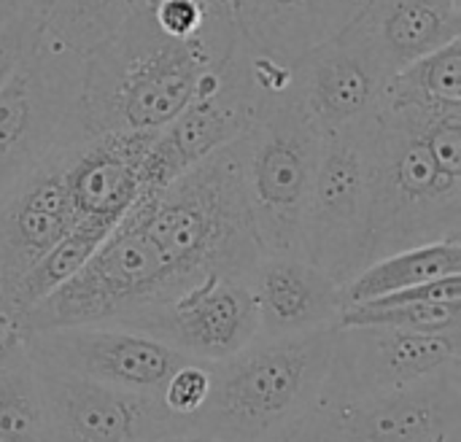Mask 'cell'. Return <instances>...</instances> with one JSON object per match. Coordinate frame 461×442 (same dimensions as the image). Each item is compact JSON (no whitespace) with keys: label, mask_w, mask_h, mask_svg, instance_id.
Wrapping results in <instances>:
<instances>
[{"label":"cell","mask_w":461,"mask_h":442,"mask_svg":"<svg viewBox=\"0 0 461 442\" xmlns=\"http://www.w3.org/2000/svg\"><path fill=\"white\" fill-rule=\"evenodd\" d=\"M24 8V0H0V24L8 22L14 14H19Z\"/></svg>","instance_id":"83f0119b"},{"label":"cell","mask_w":461,"mask_h":442,"mask_svg":"<svg viewBox=\"0 0 461 442\" xmlns=\"http://www.w3.org/2000/svg\"><path fill=\"white\" fill-rule=\"evenodd\" d=\"M38 35H41V16L27 5L0 24V89L14 78L22 62L30 57Z\"/></svg>","instance_id":"4316f807"},{"label":"cell","mask_w":461,"mask_h":442,"mask_svg":"<svg viewBox=\"0 0 461 442\" xmlns=\"http://www.w3.org/2000/svg\"><path fill=\"white\" fill-rule=\"evenodd\" d=\"M338 327H392L408 332H461V300H367L340 311Z\"/></svg>","instance_id":"d4e9b609"},{"label":"cell","mask_w":461,"mask_h":442,"mask_svg":"<svg viewBox=\"0 0 461 442\" xmlns=\"http://www.w3.org/2000/svg\"><path fill=\"white\" fill-rule=\"evenodd\" d=\"M365 124L324 132L303 224L300 254L340 286L370 265Z\"/></svg>","instance_id":"9c48e42d"},{"label":"cell","mask_w":461,"mask_h":442,"mask_svg":"<svg viewBox=\"0 0 461 442\" xmlns=\"http://www.w3.org/2000/svg\"><path fill=\"white\" fill-rule=\"evenodd\" d=\"M186 286H192V281L130 216H124L81 270L19 313L11 329L30 335L59 327H124Z\"/></svg>","instance_id":"5b68a950"},{"label":"cell","mask_w":461,"mask_h":442,"mask_svg":"<svg viewBox=\"0 0 461 442\" xmlns=\"http://www.w3.org/2000/svg\"><path fill=\"white\" fill-rule=\"evenodd\" d=\"M192 281L219 273L249 278L265 257L251 221L243 138L224 143L127 213Z\"/></svg>","instance_id":"7a4b0ae2"},{"label":"cell","mask_w":461,"mask_h":442,"mask_svg":"<svg viewBox=\"0 0 461 442\" xmlns=\"http://www.w3.org/2000/svg\"><path fill=\"white\" fill-rule=\"evenodd\" d=\"M378 108L461 111V38L392 73Z\"/></svg>","instance_id":"44dd1931"},{"label":"cell","mask_w":461,"mask_h":442,"mask_svg":"<svg viewBox=\"0 0 461 442\" xmlns=\"http://www.w3.org/2000/svg\"><path fill=\"white\" fill-rule=\"evenodd\" d=\"M386 78L357 19L294 62V89L321 132L365 124L378 111Z\"/></svg>","instance_id":"5bb4252c"},{"label":"cell","mask_w":461,"mask_h":442,"mask_svg":"<svg viewBox=\"0 0 461 442\" xmlns=\"http://www.w3.org/2000/svg\"><path fill=\"white\" fill-rule=\"evenodd\" d=\"M14 340H16V332H8L5 338H0V365H3V359H5V354H8Z\"/></svg>","instance_id":"f546056e"},{"label":"cell","mask_w":461,"mask_h":442,"mask_svg":"<svg viewBox=\"0 0 461 442\" xmlns=\"http://www.w3.org/2000/svg\"><path fill=\"white\" fill-rule=\"evenodd\" d=\"M386 76L461 38V3L367 0L357 16Z\"/></svg>","instance_id":"d6986e66"},{"label":"cell","mask_w":461,"mask_h":442,"mask_svg":"<svg viewBox=\"0 0 461 442\" xmlns=\"http://www.w3.org/2000/svg\"><path fill=\"white\" fill-rule=\"evenodd\" d=\"M54 3H57V0H24V5H27V8H32L38 16H43Z\"/></svg>","instance_id":"f1b7e54d"},{"label":"cell","mask_w":461,"mask_h":442,"mask_svg":"<svg viewBox=\"0 0 461 442\" xmlns=\"http://www.w3.org/2000/svg\"><path fill=\"white\" fill-rule=\"evenodd\" d=\"M461 365V332H408L392 327H335V351L316 400L365 397L402 389Z\"/></svg>","instance_id":"7c38bea8"},{"label":"cell","mask_w":461,"mask_h":442,"mask_svg":"<svg viewBox=\"0 0 461 442\" xmlns=\"http://www.w3.org/2000/svg\"><path fill=\"white\" fill-rule=\"evenodd\" d=\"M0 442H51L41 375L19 335L0 365Z\"/></svg>","instance_id":"7402d4cb"},{"label":"cell","mask_w":461,"mask_h":442,"mask_svg":"<svg viewBox=\"0 0 461 442\" xmlns=\"http://www.w3.org/2000/svg\"><path fill=\"white\" fill-rule=\"evenodd\" d=\"M132 3L135 0H57L41 16V27L51 41L86 59L116 38Z\"/></svg>","instance_id":"cb8c5ba5"},{"label":"cell","mask_w":461,"mask_h":442,"mask_svg":"<svg viewBox=\"0 0 461 442\" xmlns=\"http://www.w3.org/2000/svg\"><path fill=\"white\" fill-rule=\"evenodd\" d=\"M154 132H97L68 149L65 189L78 219L116 227L140 197V167Z\"/></svg>","instance_id":"2e32d148"},{"label":"cell","mask_w":461,"mask_h":442,"mask_svg":"<svg viewBox=\"0 0 461 442\" xmlns=\"http://www.w3.org/2000/svg\"><path fill=\"white\" fill-rule=\"evenodd\" d=\"M113 227L92 221V219H78L65 238L19 281V286L11 294L5 319L14 321L19 313H24L27 308H32L35 302H41L43 297H49L54 289H59L68 278H73L81 265L95 254V248L108 238Z\"/></svg>","instance_id":"603a6c76"},{"label":"cell","mask_w":461,"mask_h":442,"mask_svg":"<svg viewBox=\"0 0 461 442\" xmlns=\"http://www.w3.org/2000/svg\"><path fill=\"white\" fill-rule=\"evenodd\" d=\"M448 275H461V238L394 251L389 257L375 259L362 273H357L348 284L340 286L343 308Z\"/></svg>","instance_id":"ffe728a7"},{"label":"cell","mask_w":461,"mask_h":442,"mask_svg":"<svg viewBox=\"0 0 461 442\" xmlns=\"http://www.w3.org/2000/svg\"><path fill=\"white\" fill-rule=\"evenodd\" d=\"M8 332H14V329H11V321L0 313V338H5Z\"/></svg>","instance_id":"1f68e13d"},{"label":"cell","mask_w":461,"mask_h":442,"mask_svg":"<svg viewBox=\"0 0 461 442\" xmlns=\"http://www.w3.org/2000/svg\"><path fill=\"white\" fill-rule=\"evenodd\" d=\"M124 327L146 332L194 362H224L259 338L246 278L211 273Z\"/></svg>","instance_id":"4fadbf2b"},{"label":"cell","mask_w":461,"mask_h":442,"mask_svg":"<svg viewBox=\"0 0 461 442\" xmlns=\"http://www.w3.org/2000/svg\"><path fill=\"white\" fill-rule=\"evenodd\" d=\"M335 327L292 338H257L211 365L213 386L194 429L216 442H270L321 394Z\"/></svg>","instance_id":"3957f363"},{"label":"cell","mask_w":461,"mask_h":442,"mask_svg":"<svg viewBox=\"0 0 461 442\" xmlns=\"http://www.w3.org/2000/svg\"><path fill=\"white\" fill-rule=\"evenodd\" d=\"M157 442H216V440L203 437V435H189V437H173V440H157Z\"/></svg>","instance_id":"4dcf8cb0"},{"label":"cell","mask_w":461,"mask_h":442,"mask_svg":"<svg viewBox=\"0 0 461 442\" xmlns=\"http://www.w3.org/2000/svg\"><path fill=\"white\" fill-rule=\"evenodd\" d=\"M73 149V146H70ZM65 154L41 165L14 194L0 203V313L19 281L65 238L78 221L65 189Z\"/></svg>","instance_id":"9a60e30c"},{"label":"cell","mask_w":461,"mask_h":442,"mask_svg":"<svg viewBox=\"0 0 461 442\" xmlns=\"http://www.w3.org/2000/svg\"><path fill=\"white\" fill-rule=\"evenodd\" d=\"M211 386H213V375H211V365L208 362H194L186 359L162 386L159 400L165 402V408L186 421H197L200 410L205 408L208 397H211ZM197 432V429H194Z\"/></svg>","instance_id":"484cf974"},{"label":"cell","mask_w":461,"mask_h":442,"mask_svg":"<svg viewBox=\"0 0 461 442\" xmlns=\"http://www.w3.org/2000/svg\"><path fill=\"white\" fill-rule=\"evenodd\" d=\"M238 24L224 22L194 38L167 35L135 0L116 38L84 59V127L97 132H157L194 95L205 68L230 54Z\"/></svg>","instance_id":"6da1fadb"},{"label":"cell","mask_w":461,"mask_h":442,"mask_svg":"<svg viewBox=\"0 0 461 442\" xmlns=\"http://www.w3.org/2000/svg\"><path fill=\"white\" fill-rule=\"evenodd\" d=\"M246 284L257 305L259 338H292L338 327L340 284L303 254H265Z\"/></svg>","instance_id":"e0dca14e"},{"label":"cell","mask_w":461,"mask_h":442,"mask_svg":"<svg viewBox=\"0 0 461 442\" xmlns=\"http://www.w3.org/2000/svg\"><path fill=\"white\" fill-rule=\"evenodd\" d=\"M451 3H461V0H451Z\"/></svg>","instance_id":"d6a6232c"},{"label":"cell","mask_w":461,"mask_h":442,"mask_svg":"<svg viewBox=\"0 0 461 442\" xmlns=\"http://www.w3.org/2000/svg\"><path fill=\"white\" fill-rule=\"evenodd\" d=\"M35 367L49 410L51 442H157L197 435L194 424L170 413L159 394L113 389L41 365Z\"/></svg>","instance_id":"8fae6325"},{"label":"cell","mask_w":461,"mask_h":442,"mask_svg":"<svg viewBox=\"0 0 461 442\" xmlns=\"http://www.w3.org/2000/svg\"><path fill=\"white\" fill-rule=\"evenodd\" d=\"M81 89L84 59L41 27L35 49L0 89V203L51 157L89 138Z\"/></svg>","instance_id":"52a82bcc"},{"label":"cell","mask_w":461,"mask_h":442,"mask_svg":"<svg viewBox=\"0 0 461 442\" xmlns=\"http://www.w3.org/2000/svg\"><path fill=\"white\" fill-rule=\"evenodd\" d=\"M270 442H461V365L392 392L316 400Z\"/></svg>","instance_id":"ba28073f"},{"label":"cell","mask_w":461,"mask_h":442,"mask_svg":"<svg viewBox=\"0 0 461 442\" xmlns=\"http://www.w3.org/2000/svg\"><path fill=\"white\" fill-rule=\"evenodd\" d=\"M240 38L259 54L294 65L359 16L357 0H230Z\"/></svg>","instance_id":"ac0fdd59"},{"label":"cell","mask_w":461,"mask_h":442,"mask_svg":"<svg viewBox=\"0 0 461 442\" xmlns=\"http://www.w3.org/2000/svg\"><path fill=\"white\" fill-rule=\"evenodd\" d=\"M370 184V265L394 251L461 238V173L446 170L394 111L365 124Z\"/></svg>","instance_id":"277c9868"},{"label":"cell","mask_w":461,"mask_h":442,"mask_svg":"<svg viewBox=\"0 0 461 442\" xmlns=\"http://www.w3.org/2000/svg\"><path fill=\"white\" fill-rule=\"evenodd\" d=\"M19 338L35 365L127 392L159 394L165 381L186 362L162 340L116 324L59 327Z\"/></svg>","instance_id":"30bf717a"},{"label":"cell","mask_w":461,"mask_h":442,"mask_svg":"<svg viewBox=\"0 0 461 442\" xmlns=\"http://www.w3.org/2000/svg\"><path fill=\"white\" fill-rule=\"evenodd\" d=\"M240 138L246 194L262 251L300 254L324 132L292 84L259 108Z\"/></svg>","instance_id":"8992f818"}]
</instances>
